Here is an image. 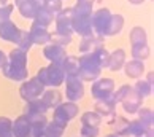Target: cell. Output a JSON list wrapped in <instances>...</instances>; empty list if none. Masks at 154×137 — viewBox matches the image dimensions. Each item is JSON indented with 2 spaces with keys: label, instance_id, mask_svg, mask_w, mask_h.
Segmentation results:
<instances>
[{
  "label": "cell",
  "instance_id": "f907efd6",
  "mask_svg": "<svg viewBox=\"0 0 154 137\" xmlns=\"http://www.w3.org/2000/svg\"><path fill=\"white\" fill-rule=\"evenodd\" d=\"M79 137H81V135H79Z\"/></svg>",
  "mask_w": 154,
  "mask_h": 137
},
{
  "label": "cell",
  "instance_id": "30bf717a",
  "mask_svg": "<svg viewBox=\"0 0 154 137\" xmlns=\"http://www.w3.org/2000/svg\"><path fill=\"white\" fill-rule=\"evenodd\" d=\"M43 56L49 61V64H62V61L67 58V49L59 45L48 43L43 48Z\"/></svg>",
  "mask_w": 154,
  "mask_h": 137
},
{
  "label": "cell",
  "instance_id": "3957f363",
  "mask_svg": "<svg viewBox=\"0 0 154 137\" xmlns=\"http://www.w3.org/2000/svg\"><path fill=\"white\" fill-rule=\"evenodd\" d=\"M115 93V81L111 78H97L91 86V94L95 100H110Z\"/></svg>",
  "mask_w": 154,
  "mask_h": 137
},
{
  "label": "cell",
  "instance_id": "681fc988",
  "mask_svg": "<svg viewBox=\"0 0 154 137\" xmlns=\"http://www.w3.org/2000/svg\"><path fill=\"white\" fill-rule=\"evenodd\" d=\"M105 137H119V135H116V134H108V135H105Z\"/></svg>",
  "mask_w": 154,
  "mask_h": 137
},
{
  "label": "cell",
  "instance_id": "2e32d148",
  "mask_svg": "<svg viewBox=\"0 0 154 137\" xmlns=\"http://www.w3.org/2000/svg\"><path fill=\"white\" fill-rule=\"evenodd\" d=\"M124 73L129 78L138 80L141 75L145 73V62L137 61V59H130L124 64Z\"/></svg>",
  "mask_w": 154,
  "mask_h": 137
},
{
  "label": "cell",
  "instance_id": "836d02e7",
  "mask_svg": "<svg viewBox=\"0 0 154 137\" xmlns=\"http://www.w3.org/2000/svg\"><path fill=\"white\" fill-rule=\"evenodd\" d=\"M138 121L146 126L148 129H152V123H154V115H152V110L151 108H140L138 112Z\"/></svg>",
  "mask_w": 154,
  "mask_h": 137
},
{
  "label": "cell",
  "instance_id": "cb8c5ba5",
  "mask_svg": "<svg viewBox=\"0 0 154 137\" xmlns=\"http://www.w3.org/2000/svg\"><path fill=\"white\" fill-rule=\"evenodd\" d=\"M24 116L29 119V123L32 126V135L40 132V131H43L48 124V118L45 113H33V115H24Z\"/></svg>",
  "mask_w": 154,
  "mask_h": 137
},
{
  "label": "cell",
  "instance_id": "bcb514c9",
  "mask_svg": "<svg viewBox=\"0 0 154 137\" xmlns=\"http://www.w3.org/2000/svg\"><path fill=\"white\" fill-rule=\"evenodd\" d=\"M146 81L149 83V84H152V72H149V73H148V78H146Z\"/></svg>",
  "mask_w": 154,
  "mask_h": 137
},
{
  "label": "cell",
  "instance_id": "1f68e13d",
  "mask_svg": "<svg viewBox=\"0 0 154 137\" xmlns=\"http://www.w3.org/2000/svg\"><path fill=\"white\" fill-rule=\"evenodd\" d=\"M81 123H83V126H97V128H100L102 118L97 115L94 110H91V112H84L81 115Z\"/></svg>",
  "mask_w": 154,
  "mask_h": 137
},
{
  "label": "cell",
  "instance_id": "74e56055",
  "mask_svg": "<svg viewBox=\"0 0 154 137\" xmlns=\"http://www.w3.org/2000/svg\"><path fill=\"white\" fill-rule=\"evenodd\" d=\"M49 42L53 45H59V46H67V45L72 43V37L70 35H62V33H57V32H53L51 33V38Z\"/></svg>",
  "mask_w": 154,
  "mask_h": 137
},
{
  "label": "cell",
  "instance_id": "8d00e7d4",
  "mask_svg": "<svg viewBox=\"0 0 154 137\" xmlns=\"http://www.w3.org/2000/svg\"><path fill=\"white\" fill-rule=\"evenodd\" d=\"M0 137H14L13 121L7 116H0Z\"/></svg>",
  "mask_w": 154,
  "mask_h": 137
},
{
  "label": "cell",
  "instance_id": "9c48e42d",
  "mask_svg": "<svg viewBox=\"0 0 154 137\" xmlns=\"http://www.w3.org/2000/svg\"><path fill=\"white\" fill-rule=\"evenodd\" d=\"M72 29H73V33H78V35H81L83 38L94 35L91 16H73Z\"/></svg>",
  "mask_w": 154,
  "mask_h": 137
},
{
  "label": "cell",
  "instance_id": "d590c367",
  "mask_svg": "<svg viewBox=\"0 0 154 137\" xmlns=\"http://www.w3.org/2000/svg\"><path fill=\"white\" fill-rule=\"evenodd\" d=\"M148 56H149V46L148 45H135V46H132V58L134 59L143 62L145 59H148Z\"/></svg>",
  "mask_w": 154,
  "mask_h": 137
},
{
  "label": "cell",
  "instance_id": "6da1fadb",
  "mask_svg": "<svg viewBox=\"0 0 154 137\" xmlns=\"http://www.w3.org/2000/svg\"><path fill=\"white\" fill-rule=\"evenodd\" d=\"M35 78L40 83L43 84L45 88L46 86H60L62 83L65 81V72L62 68V64H49L48 67H42L37 72Z\"/></svg>",
  "mask_w": 154,
  "mask_h": 137
},
{
  "label": "cell",
  "instance_id": "5b68a950",
  "mask_svg": "<svg viewBox=\"0 0 154 137\" xmlns=\"http://www.w3.org/2000/svg\"><path fill=\"white\" fill-rule=\"evenodd\" d=\"M43 91H45V86L35 77H32L29 80H26V81H22L21 88H19V96H21L22 100L30 102V100L38 99L40 96L43 94Z\"/></svg>",
  "mask_w": 154,
  "mask_h": 137
},
{
  "label": "cell",
  "instance_id": "60d3db41",
  "mask_svg": "<svg viewBox=\"0 0 154 137\" xmlns=\"http://www.w3.org/2000/svg\"><path fill=\"white\" fill-rule=\"evenodd\" d=\"M99 132H100V128L97 126H81V129H79L81 137H97Z\"/></svg>",
  "mask_w": 154,
  "mask_h": 137
},
{
  "label": "cell",
  "instance_id": "ab89813d",
  "mask_svg": "<svg viewBox=\"0 0 154 137\" xmlns=\"http://www.w3.org/2000/svg\"><path fill=\"white\" fill-rule=\"evenodd\" d=\"M43 8H46V10L51 11L53 14H57L64 7H62V0H45Z\"/></svg>",
  "mask_w": 154,
  "mask_h": 137
},
{
  "label": "cell",
  "instance_id": "f1b7e54d",
  "mask_svg": "<svg viewBox=\"0 0 154 137\" xmlns=\"http://www.w3.org/2000/svg\"><path fill=\"white\" fill-rule=\"evenodd\" d=\"M110 126H113L116 135H127V129H129V119H125L122 116H115V119L110 123Z\"/></svg>",
  "mask_w": 154,
  "mask_h": 137
},
{
  "label": "cell",
  "instance_id": "9a60e30c",
  "mask_svg": "<svg viewBox=\"0 0 154 137\" xmlns=\"http://www.w3.org/2000/svg\"><path fill=\"white\" fill-rule=\"evenodd\" d=\"M2 73L3 77H7L13 81H26L27 77H29V70L27 68H19V67H13L10 64H5L3 68H2Z\"/></svg>",
  "mask_w": 154,
  "mask_h": 137
},
{
  "label": "cell",
  "instance_id": "ee69618b",
  "mask_svg": "<svg viewBox=\"0 0 154 137\" xmlns=\"http://www.w3.org/2000/svg\"><path fill=\"white\" fill-rule=\"evenodd\" d=\"M95 0H76V3H86V5H94Z\"/></svg>",
  "mask_w": 154,
  "mask_h": 137
},
{
  "label": "cell",
  "instance_id": "ba28073f",
  "mask_svg": "<svg viewBox=\"0 0 154 137\" xmlns=\"http://www.w3.org/2000/svg\"><path fill=\"white\" fill-rule=\"evenodd\" d=\"M64 83H65V97L68 99V102H75L76 104L79 99H83L84 86L78 77H67Z\"/></svg>",
  "mask_w": 154,
  "mask_h": 137
},
{
  "label": "cell",
  "instance_id": "f35d334b",
  "mask_svg": "<svg viewBox=\"0 0 154 137\" xmlns=\"http://www.w3.org/2000/svg\"><path fill=\"white\" fill-rule=\"evenodd\" d=\"M13 10H14V5H11V3H7L5 7L0 8V26L5 24V22H8L11 19Z\"/></svg>",
  "mask_w": 154,
  "mask_h": 137
},
{
  "label": "cell",
  "instance_id": "d6a6232c",
  "mask_svg": "<svg viewBox=\"0 0 154 137\" xmlns=\"http://www.w3.org/2000/svg\"><path fill=\"white\" fill-rule=\"evenodd\" d=\"M16 46H18L19 49H22V51H29L30 49V46H32V38H30V33H29V30H22L21 29V33H19V37H18V40H16Z\"/></svg>",
  "mask_w": 154,
  "mask_h": 137
},
{
  "label": "cell",
  "instance_id": "8fae6325",
  "mask_svg": "<svg viewBox=\"0 0 154 137\" xmlns=\"http://www.w3.org/2000/svg\"><path fill=\"white\" fill-rule=\"evenodd\" d=\"M94 112L100 118H105L108 121V124H110L113 119H115V116H116V104L111 99L110 100H97Z\"/></svg>",
  "mask_w": 154,
  "mask_h": 137
},
{
  "label": "cell",
  "instance_id": "f546056e",
  "mask_svg": "<svg viewBox=\"0 0 154 137\" xmlns=\"http://www.w3.org/2000/svg\"><path fill=\"white\" fill-rule=\"evenodd\" d=\"M132 93H134L132 84H124V86H121L119 89H115V93H113V96H111V100L115 102V104H121V102Z\"/></svg>",
  "mask_w": 154,
  "mask_h": 137
},
{
  "label": "cell",
  "instance_id": "4316f807",
  "mask_svg": "<svg viewBox=\"0 0 154 137\" xmlns=\"http://www.w3.org/2000/svg\"><path fill=\"white\" fill-rule=\"evenodd\" d=\"M130 43L132 46L135 45H148V37H146V30L140 26H135L130 30Z\"/></svg>",
  "mask_w": 154,
  "mask_h": 137
},
{
  "label": "cell",
  "instance_id": "8992f818",
  "mask_svg": "<svg viewBox=\"0 0 154 137\" xmlns=\"http://www.w3.org/2000/svg\"><path fill=\"white\" fill-rule=\"evenodd\" d=\"M79 113V107L75 104V102H60V104L54 108L53 112V119L59 123L68 124V121H72L73 118Z\"/></svg>",
  "mask_w": 154,
  "mask_h": 137
},
{
  "label": "cell",
  "instance_id": "7c38bea8",
  "mask_svg": "<svg viewBox=\"0 0 154 137\" xmlns=\"http://www.w3.org/2000/svg\"><path fill=\"white\" fill-rule=\"evenodd\" d=\"M43 5H45V0H26L24 3H21L18 7V10L21 16H24L27 19H33L37 11L40 8H43Z\"/></svg>",
  "mask_w": 154,
  "mask_h": 137
},
{
  "label": "cell",
  "instance_id": "d6986e66",
  "mask_svg": "<svg viewBox=\"0 0 154 137\" xmlns=\"http://www.w3.org/2000/svg\"><path fill=\"white\" fill-rule=\"evenodd\" d=\"M40 99L45 104V107L49 110V108H56L62 102V94L57 89H45L43 94L40 96Z\"/></svg>",
  "mask_w": 154,
  "mask_h": 137
},
{
  "label": "cell",
  "instance_id": "83f0119b",
  "mask_svg": "<svg viewBox=\"0 0 154 137\" xmlns=\"http://www.w3.org/2000/svg\"><path fill=\"white\" fill-rule=\"evenodd\" d=\"M122 27H124V16L122 14H111L106 35H118L122 30Z\"/></svg>",
  "mask_w": 154,
  "mask_h": 137
},
{
  "label": "cell",
  "instance_id": "7a4b0ae2",
  "mask_svg": "<svg viewBox=\"0 0 154 137\" xmlns=\"http://www.w3.org/2000/svg\"><path fill=\"white\" fill-rule=\"evenodd\" d=\"M79 59V70H78V78L81 81H95L100 77L102 68L97 64V61L94 59L92 53L83 54Z\"/></svg>",
  "mask_w": 154,
  "mask_h": 137
},
{
  "label": "cell",
  "instance_id": "603a6c76",
  "mask_svg": "<svg viewBox=\"0 0 154 137\" xmlns=\"http://www.w3.org/2000/svg\"><path fill=\"white\" fill-rule=\"evenodd\" d=\"M125 64V51L118 48L115 49L113 53H110V62H108V68L113 72H118L121 70Z\"/></svg>",
  "mask_w": 154,
  "mask_h": 137
},
{
  "label": "cell",
  "instance_id": "44dd1931",
  "mask_svg": "<svg viewBox=\"0 0 154 137\" xmlns=\"http://www.w3.org/2000/svg\"><path fill=\"white\" fill-rule=\"evenodd\" d=\"M54 18L56 14H53L51 11H48L46 8H40L37 11L35 18H33V26H38V27H45V29H48L49 24H53L54 22Z\"/></svg>",
  "mask_w": 154,
  "mask_h": 137
},
{
  "label": "cell",
  "instance_id": "f6af8a7d",
  "mask_svg": "<svg viewBox=\"0 0 154 137\" xmlns=\"http://www.w3.org/2000/svg\"><path fill=\"white\" fill-rule=\"evenodd\" d=\"M143 2H145V0H129V3H132V5H140Z\"/></svg>",
  "mask_w": 154,
  "mask_h": 137
},
{
  "label": "cell",
  "instance_id": "c3c4849f",
  "mask_svg": "<svg viewBox=\"0 0 154 137\" xmlns=\"http://www.w3.org/2000/svg\"><path fill=\"white\" fill-rule=\"evenodd\" d=\"M7 3H8V0H0V8H2V7H5Z\"/></svg>",
  "mask_w": 154,
  "mask_h": 137
},
{
  "label": "cell",
  "instance_id": "b9f144b4",
  "mask_svg": "<svg viewBox=\"0 0 154 137\" xmlns=\"http://www.w3.org/2000/svg\"><path fill=\"white\" fill-rule=\"evenodd\" d=\"M32 137H59V135H56L53 131H49V129H48V124H46V128H45L43 131H40V132L33 134Z\"/></svg>",
  "mask_w": 154,
  "mask_h": 137
},
{
  "label": "cell",
  "instance_id": "e0dca14e",
  "mask_svg": "<svg viewBox=\"0 0 154 137\" xmlns=\"http://www.w3.org/2000/svg\"><path fill=\"white\" fill-rule=\"evenodd\" d=\"M30 38L33 45H48L49 38H51V32L45 27H38V26H30Z\"/></svg>",
  "mask_w": 154,
  "mask_h": 137
},
{
  "label": "cell",
  "instance_id": "4fadbf2b",
  "mask_svg": "<svg viewBox=\"0 0 154 137\" xmlns=\"http://www.w3.org/2000/svg\"><path fill=\"white\" fill-rule=\"evenodd\" d=\"M13 135L14 137H32V126L24 115H19L13 121Z\"/></svg>",
  "mask_w": 154,
  "mask_h": 137
},
{
  "label": "cell",
  "instance_id": "277c9868",
  "mask_svg": "<svg viewBox=\"0 0 154 137\" xmlns=\"http://www.w3.org/2000/svg\"><path fill=\"white\" fill-rule=\"evenodd\" d=\"M110 19H111V11L108 8H99L97 11H92L91 21H92V29L94 33H97V37L103 38L106 35Z\"/></svg>",
  "mask_w": 154,
  "mask_h": 137
},
{
  "label": "cell",
  "instance_id": "ffe728a7",
  "mask_svg": "<svg viewBox=\"0 0 154 137\" xmlns=\"http://www.w3.org/2000/svg\"><path fill=\"white\" fill-rule=\"evenodd\" d=\"M122 108L127 113H137L141 108V104H143V97H140L138 94L135 93V89H134V93L130 94V96H127L122 102Z\"/></svg>",
  "mask_w": 154,
  "mask_h": 137
},
{
  "label": "cell",
  "instance_id": "e575fe53",
  "mask_svg": "<svg viewBox=\"0 0 154 137\" xmlns=\"http://www.w3.org/2000/svg\"><path fill=\"white\" fill-rule=\"evenodd\" d=\"M134 89L135 93L140 96V97H148L151 93H152V84H149L146 80H137V83L134 84Z\"/></svg>",
  "mask_w": 154,
  "mask_h": 137
},
{
  "label": "cell",
  "instance_id": "484cf974",
  "mask_svg": "<svg viewBox=\"0 0 154 137\" xmlns=\"http://www.w3.org/2000/svg\"><path fill=\"white\" fill-rule=\"evenodd\" d=\"M48 108L45 107V104L42 102V99H35V100H30V102H26V107H24V113L22 115H33V113H45L46 115Z\"/></svg>",
  "mask_w": 154,
  "mask_h": 137
},
{
  "label": "cell",
  "instance_id": "d4e9b609",
  "mask_svg": "<svg viewBox=\"0 0 154 137\" xmlns=\"http://www.w3.org/2000/svg\"><path fill=\"white\" fill-rule=\"evenodd\" d=\"M62 68H64L67 77H78V70H79V59L78 56H68L62 61Z\"/></svg>",
  "mask_w": 154,
  "mask_h": 137
},
{
  "label": "cell",
  "instance_id": "ac0fdd59",
  "mask_svg": "<svg viewBox=\"0 0 154 137\" xmlns=\"http://www.w3.org/2000/svg\"><path fill=\"white\" fill-rule=\"evenodd\" d=\"M7 64L19 68H27V53L19 48H14L10 51V54L7 56Z\"/></svg>",
  "mask_w": 154,
  "mask_h": 137
},
{
  "label": "cell",
  "instance_id": "7dc6e473",
  "mask_svg": "<svg viewBox=\"0 0 154 137\" xmlns=\"http://www.w3.org/2000/svg\"><path fill=\"white\" fill-rule=\"evenodd\" d=\"M24 2H26V0H14V5H16V7H19V5L24 3Z\"/></svg>",
  "mask_w": 154,
  "mask_h": 137
},
{
  "label": "cell",
  "instance_id": "5bb4252c",
  "mask_svg": "<svg viewBox=\"0 0 154 137\" xmlns=\"http://www.w3.org/2000/svg\"><path fill=\"white\" fill-rule=\"evenodd\" d=\"M19 33H21V29H19V27L16 26L11 19H10L8 22H5V24L0 26V38L5 40V42L16 43V40H18Z\"/></svg>",
  "mask_w": 154,
  "mask_h": 137
},
{
  "label": "cell",
  "instance_id": "7402d4cb",
  "mask_svg": "<svg viewBox=\"0 0 154 137\" xmlns=\"http://www.w3.org/2000/svg\"><path fill=\"white\" fill-rule=\"evenodd\" d=\"M100 46H103V38L92 35V37H86V38L81 40V43H79V51H81L83 54H86V53H92V51H95Z\"/></svg>",
  "mask_w": 154,
  "mask_h": 137
},
{
  "label": "cell",
  "instance_id": "4dcf8cb0",
  "mask_svg": "<svg viewBox=\"0 0 154 137\" xmlns=\"http://www.w3.org/2000/svg\"><path fill=\"white\" fill-rule=\"evenodd\" d=\"M92 56H94V59L97 61V64L100 65V68L108 67V62H110V53L106 51L105 46H100V48H97L95 51H92Z\"/></svg>",
  "mask_w": 154,
  "mask_h": 137
},
{
  "label": "cell",
  "instance_id": "52a82bcc",
  "mask_svg": "<svg viewBox=\"0 0 154 137\" xmlns=\"http://www.w3.org/2000/svg\"><path fill=\"white\" fill-rule=\"evenodd\" d=\"M72 21H73V10L72 7H67V8H62L54 18L56 22V32L62 33V35H70L73 33L72 29Z\"/></svg>",
  "mask_w": 154,
  "mask_h": 137
},
{
  "label": "cell",
  "instance_id": "7bdbcfd3",
  "mask_svg": "<svg viewBox=\"0 0 154 137\" xmlns=\"http://www.w3.org/2000/svg\"><path fill=\"white\" fill-rule=\"evenodd\" d=\"M7 59H8V58H7V54H5L3 51L0 49V70L3 68V65H5V64H7Z\"/></svg>",
  "mask_w": 154,
  "mask_h": 137
}]
</instances>
